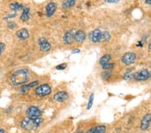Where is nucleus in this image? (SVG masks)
Segmentation results:
<instances>
[{
  "mask_svg": "<svg viewBox=\"0 0 151 133\" xmlns=\"http://www.w3.org/2000/svg\"><path fill=\"white\" fill-rule=\"evenodd\" d=\"M16 16H17V14L15 13V12H14V13H11V14H8V15H7L6 17H5L4 20H9V19L14 18H15V17H16Z\"/></svg>",
  "mask_w": 151,
  "mask_h": 133,
  "instance_id": "28",
  "label": "nucleus"
},
{
  "mask_svg": "<svg viewBox=\"0 0 151 133\" xmlns=\"http://www.w3.org/2000/svg\"><path fill=\"white\" fill-rule=\"evenodd\" d=\"M111 75H112V71H111L110 70H109V71H105L101 74V77L104 79H108Z\"/></svg>",
  "mask_w": 151,
  "mask_h": 133,
  "instance_id": "25",
  "label": "nucleus"
},
{
  "mask_svg": "<svg viewBox=\"0 0 151 133\" xmlns=\"http://www.w3.org/2000/svg\"><path fill=\"white\" fill-rule=\"evenodd\" d=\"M38 83L39 82L38 81H35L30 82V83H29L28 84L26 83V84L23 85L21 88L22 93H26L29 90H30V89L35 88V87H36V86H38Z\"/></svg>",
  "mask_w": 151,
  "mask_h": 133,
  "instance_id": "15",
  "label": "nucleus"
},
{
  "mask_svg": "<svg viewBox=\"0 0 151 133\" xmlns=\"http://www.w3.org/2000/svg\"><path fill=\"white\" fill-rule=\"evenodd\" d=\"M30 17V9L27 7H25L22 9V13L21 14L20 19L24 22L28 21Z\"/></svg>",
  "mask_w": 151,
  "mask_h": 133,
  "instance_id": "17",
  "label": "nucleus"
},
{
  "mask_svg": "<svg viewBox=\"0 0 151 133\" xmlns=\"http://www.w3.org/2000/svg\"><path fill=\"white\" fill-rule=\"evenodd\" d=\"M8 27L9 29H12V30H13L14 28H15L16 27V24L15 22L14 21H9L8 22Z\"/></svg>",
  "mask_w": 151,
  "mask_h": 133,
  "instance_id": "27",
  "label": "nucleus"
},
{
  "mask_svg": "<svg viewBox=\"0 0 151 133\" xmlns=\"http://www.w3.org/2000/svg\"><path fill=\"white\" fill-rule=\"evenodd\" d=\"M38 45L39 47H40V49L42 52H47L50 51L51 49V45L50 44V42L44 37L39 38Z\"/></svg>",
  "mask_w": 151,
  "mask_h": 133,
  "instance_id": "10",
  "label": "nucleus"
},
{
  "mask_svg": "<svg viewBox=\"0 0 151 133\" xmlns=\"http://www.w3.org/2000/svg\"><path fill=\"white\" fill-rule=\"evenodd\" d=\"M54 100L58 102H63V101L67 100L69 99V96L67 92L64 91H58L54 95Z\"/></svg>",
  "mask_w": 151,
  "mask_h": 133,
  "instance_id": "12",
  "label": "nucleus"
},
{
  "mask_svg": "<svg viewBox=\"0 0 151 133\" xmlns=\"http://www.w3.org/2000/svg\"><path fill=\"white\" fill-rule=\"evenodd\" d=\"M151 124V113H147L144 116L140 121V128L142 131H145L149 129Z\"/></svg>",
  "mask_w": 151,
  "mask_h": 133,
  "instance_id": "7",
  "label": "nucleus"
},
{
  "mask_svg": "<svg viewBox=\"0 0 151 133\" xmlns=\"http://www.w3.org/2000/svg\"><path fill=\"white\" fill-rule=\"evenodd\" d=\"M76 30H69L63 36V42L66 45H70L75 42V34Z\"/></svg>",
  "mask_w": 151,
  "mask_h": 133,
  "instance_id": "9",
  "label": "nucleus"
},
{
  "mask_svg": "<svg viewBox=\"0 0 151 133\" xmlns=\"http://www.w3.org/2000/svg\"><path fill=\"white\" fill-rule=\"evenodd\" d=\"M89 40L93 42H99L102 41V31L99 29H95L89 34Z\"/></svg>",
  "mask_w": 151,
  "mask_h": 133,
  "instance_id": "8",
  "label": "nucleus"
},
{
  "mask_svg": "<svg viewBox=\"0 0 151 133\" xmlns=\"http://www.w3.org/2000/svg\"><path fill=\"white\" fill-rule=\"evenodd\" d=\"M11 82L15 86H23L29 81V72L26 69H21L14 72L11 75Z\"/></svg>",
  "mask_w": 151,
  "mask_h": 133,
  "instance_id": "1",
  "label": "nucleus"
},
{
  "mask_svg": "<svg viewBox=\"0 0 151 133\" xmlns=\"http://www.w3.org/2000/svg\"><path fill=\"white\" fill-rule=\"evenodd\" d=\"M12 106H9V108L6 109V111H5V112H6V113H9L12 112Z\"/></svg>",
  "mask_w": 151,
  "mask_h": 133,
  "instance_id": "31",
  "label": "nucleus"
},
{
  "mask_svg": "<svg viewBox=\"0 0 151 133\" xmlns=\"http://www.w3.org/2000/svg\"><path fill=\"white\" fill-rule=\"evenodd\" d=\"M120 0H105V1L106 2V3H109V4H115L117 3V2H118Z\"/></svg>",
  "mask_w": 151,
  "mask_h": 133,
  "instance_id": "30",
  "label": "nucleus"
},
{
  "mask_svg": "<svg viewBox=\"0 0 151 133\" xmlns=\"http://www.w3.org/2000/svg\"><path fill=\"white\" fill-rule=\"evenodd\" d=\"M86 40V34L83 30H79L76 31L75 34V42L83 43Z\"/></svg>",
  "mask_w": 151,
  "mask_h": 133,
  "instance_id": "13",
  "label": "nucleus"
},
{
  "mask_svg": "<svg viewBox=\"0 0 151 133\" xmlns=\"http://www.w3.org/2000/svg\"><path fill=\"white\" fill-rule=\"evenodd\" d=\"M114 66H115L114 63H111V62H109V63H108L102 65L101 68H102V69L105 70V71H109V70L112 69L114 67Z\"/></svg>",
  "mask_w": 151,
  "mask_h": 133,
  "instance_id": "22",
  "label": "nucleus"
},
{
  "mask_svg": "<svg viewBox=\"0 0 151 133\" xmlns=\"http://www.w3.org/2000/svg\"><path fill=\"white\" fill-rule=\"evenodd\" d=\"M148 49H149V50H150V51H151V40L150 41V42L148 43Z\"/></svg>",
  "mask_w": 151,
  "mask_h": 133,
  "instance_id": "34",
  "label": "nucleus"
},
{
  "mask_svg": "<svg viewBox=\"0 0 151 133\" xmlns=\"http://www.w3.org/2000/svg\"><path fill=\"white\" fill-rule=\"evenodd\" d=\"M26 114L27 117L31 118H40L42 115L41 110L36 106H30L26 110Z\"/></svg>",
  "mask_w": 151,
  "mask_h": 133,
  "instance_id": "6",
  "label": "nucleus"
},
{
  "mask_svg": "<svg viewBox=\"0 0 151 133\" xmlns=\"http://www.w3.org/2000/svg\"><path fill=\"white\" fill-rule=\"evenodd\" d=\"M94 94L93 93H91V95L89 96V100H88V103H87V110H90L92 108V106H93V101H94Z\"/></svg>",
  "mask_w": 151,
  "mask_h": 133,
  "instance_id": "23",
  "label": "nucleus"
},
{
  "mask_svg": "<svg viewBox=\"0 0 151 133\" xmlns=\"http://www.w3.org/2000/svg\"><path fill=\"white\" fill-rule=\"evenodd\" d=\"M75 4H76V0H64L63 1L62 6L65 9H69L73 8Z\"/></svg>",
  "mask_w": 151,
  "mask_h": 133,
  "instance_id": "19",
  "label": "nucleus"
},
{
  "mask_svg": "<svg viewBox=\"0 0 151 133\" xmlns=\"http://www.w3.org/2000/svg\"><path fill=\"white\" fill-rule=\"evenodd\" d=\"M151 78V71L148 69H142L135 72L133 75V79L137 81H147Z\"/></svg>",
  "mask_w": 151,
  "mask_h": 133,
  "instance_id": "3",
  "label": "nucleus"
},
{
  "mask_svg": "<svg viewBox=\"0 0 151 133\" xmlns=\"http://www.w3.org/2000/svg\"><path fill=\"white\" fill-rule=\"evenodd\" d=\"M137 59V56L135 52H127L124 53L122 57V62L126 65H131L134 63Z\"/></svg>",
  "mask_w": 151,
  "mask_h": 133,
  "instance_id": "5",
  "label": "nucleus"
},
{
  "mask_svg": "<svg viewBox=\"0 0 151 133\" xmlns=\"http://www.w3.org/2000/svg\"><path fill=\"white\" fill-rule=\"evenodd\" d=\"M111 36L110 33L108 31H104L102 32V41H104V42H108L111 40Z\"/></svg>",
  "mask_w": 151,
  "mask_h": 133,
  "instance_id": "21",
  "label": "nucleus"
},
{
  "mask_svg": "<svg viewBox=\"0 0 151 133\" xmlns=\"http://www.w3.org/2000/svg\"><path fill=\"white\" fill-rule=\"evenodd\" d=\"M9 9H10L11 10L15 12L19 11V10H22V9H24V6H22V5L18 3V2H16V1L12 2V3L9 4Z\"/></svg>",
  "mask_w": 151,
  "mask_h": 133,
  "instance_id": "18",
  "label": "nucleus"
},
{
  "mask_svg": "<svg viewBox=\"0 0 151 133\" xmlns=\"http://www.w3.org/2000/svg\"><path fill=\"white\" fill-rule=\"evenodd\" d=\"M5 47H6V45H5L4 43L0 42V57H1V54L3 53L4 50L5 49Z\"/></svg>",
  "mask_w": 151,
  "mask_h": 133,
  "instance_id": "29",
  "label": "nucleus"
},
{
  "mask_svg": "<svg viewBox=\"0 0 151 133\" xmlns=\"http://www.w3.org/2000/svg\"><path fill=\"white\" fill-rule=\"evenodd\" d=\"M16 36L20 40H26L30 36L29 31L26 28H22L16 32Z\"/></svg>",
  "mask_w": 151,
  "mask_h": 133,
  "instance_id": "14",
  "label": "nucleus"
},
{
  "mask_svg": "<svg viewBox=\"0 0 151 133\" xmlns=\"http://www.w3.org/2000/svg\"><path fill=\"white\" fill-rule=\"evenodd\" d=\"M107 128L105 125H98L88 130L86 133H106Z\"/></svg>",
  "mask_w": 151,
  "mask_h": 133,
  "instance_id": "16",
  "label": "nucleus"
},
{
  "mask_svg": "<svg viewBox=\"0 0 151 133\" xmlns=\"http://www.w3.org/2000/svg\"><path fill=\"white\" fill-rule=\"evenodd\" d=\"M0 133H5V130L3 129H0Z\"/></svg>",
  "mask_w": 151,
  "mask_h": 133,
  "instance_id": "35",
  "label": "nucleus"
},
{
  "mask_svg": "<svg viewBox=\"0 0 151 133\" xmlns=\"http://www.w3.org/2000/svg\"><path fill=\"white\" fill-rule=\"evenodd\" d=\"M76 133H83V132H80V131H79V132H76Z\"/></svg>",
  "mask_w": 151,
  "mask_h": 133,
  "instance_id": "36",
  "label": "nucleus"
},
{
  "mask_svg": "<svg viewBox=\"0 0 151 133\" xmlns=\"http://www.w3.org/2000/svg\"><path fill=\"white\" fill-rule=\"evenodd\" d=\"M133 75L134 73H132L131 71L126 72L123 76L124 79L126 81H130L132 79H133Z\"/></svg>",
  "mask_w": 151,
  "mask_h": 133,
  "instance_id": "24",
  "label": "nucleus"
},
{
  "mask_svg": "<svg viewBox=\"0 0 151 133\" xmlns=\"http://www.w3.org/2000/svg\"><path fill=\"white\" fill-rule=\"evenodd\" d=\"M67 66V63H62L60 65H57V66L56 67V69L59 70V71H62V70H64V69H66Z\"/></svg>",
  "mask_w": 151,
  "mask_h": 133,
  "instance_id": "26",
  "label": "nucleus"
},
{
  "mask_svg": "<svg viewBox=\"0 0 151 133\" xmlns=\"http://www.w3.org/2000/svg\"><path fill=\"white\" fill-rule=\"evenodd\" d=\"M111 59V56L109 54L104 55V56L101 57V59H99V64L101 65V66H102V65L108 63L110 61Z\"/></svg>",
  "mask_w": 151,
  "mask_h": 133,
  "instance_id": "20",
  "label": "nucleus"
},
{
  "mask_svg": "<svg viewBox=\"0 0 151 133\" xmlns=\"http://www.w3.org/2000/svg\"><path fill=\"white\" fill-rule=\"evenodd\" d=\"M52 92L51 87L48 84H42L36 88L35 93L39 97L47 96Z\"/></svg>",
  "mask_w": 151,
  "mask_h": 133,
  "instance_id": "4",
  "label": "nucleus"
},
{
  "mask_svg": "<svg viewBox=\"0 0 151 133\" xmlns=\"http://www.w3.org/2000/svg\"><path fill=\"white\" fill-rule=\"evenodd\" d=\"M80 52H81V50H80L79 49H78V48H77V49L73 50L72 53H73V54H77V53H79Z\"/></svg>",
  "mask_w": 151,
  "mask_h": 133,
  "instance_id": "32",
  "label": "nucleus"
},
{
  "mask_svg": "<svg viewBox=\"0 0 151 133\" xmlns=\"http://www.w3.org/2000/svg\"><path fill=\"white\" fill-rule=\"evenodd\" d=\"M43 120L41 118H31L26 117L21 122V127L28 131H35L42 124Z\"/></svg>",
  "mask_w": 151,
  "mask_h": 133,
  "instance_id": "2",
  "label": "nucleus"
},
{
  "mask_svg": "<svg viewBox=\"0 0 151 133\" xmlns=\"http://www.w3.org/2000/svg\"><path fill=\"white\" fill-rule=\"evenodd\" d=\"M57 5L55 2L50 1L47 4V5L45 7V10L46 15H47L48 18H50V17H52L54 15L56 10H57Z\"/></svg>",
  "mask_w": 151,
  "mask_h": 133,
  "instance_id": "11",
  "label": "nucleus"
},
{
  "mask_svg": "<svg viewBox=\"0 0 151 133\" xmlns=\"http://www.w3.org/2000/svg\"><path fill=\"white\" fill-rule=\"evenodd\" d=\"M145 3L147 5H149V6H150V5H151V0H145Z\"/></svg>",
  "mask_w": 151,
  "mask_h": 133,
  "instance_id": "33",
  "label": "nucleus"
}]
</instances>
